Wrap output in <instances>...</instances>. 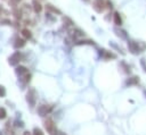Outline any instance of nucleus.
Returning <instances> with one entry per match:
<instances>
[{
	"mask_svg": "<svg viewBox=\"0 0 146 135\" xmlns=\"http://www.w3.org/2000/svg\"><path fill=\"white\" fill-rule=\"evenodd\" d=\"M128 48H129V51L133 54H138L140 52H143L145 49H146V44L144 42H137V41H132V40H129L128 41Z\"/></svg>",
	"mask_w": 146,
	"mask_h": 135,
	"instance_id": "obj_1",
	"label": "nucleus"
},
{
	"mask_svg": "<svg viewBox=\"0 0 146 135\" xmlns=\"http://www.w3.org/2000/svg\"><path fill=\"white\" fill-rule=\"evenodd\" d=\"M36 100H38V93L34 87H29L27 93H26V101L29 103V106L31 108H33L36 104Z\"/></svg>",
	"mask_w": 146,
	"mask_h": 135,
	"instance_id": "obj_2",
	"label": "nucleus"
},
{
	"mask_svg": "<svg viewBox=\"0 0 146 135\" xmlns=\"http://www.w3.org/2000/svg\"><path fill=\"white\" fill-rule=\"evenodd\" d=\"M44 128H46V130H47V133L49 134V135H58V129H57V127H56V124L54 123V120L52 119H47V120H44Z\"/></svg>",
	"mask_w": 146,
	"mask_h": 135,
	"instance_id": "obj_3",
	"label": "nucleus"
},
{
	"mask_svg": "<svg viewBox=\"0 0 146 135\" xmlns=\"http://www.w3.org/2000/svg\"><path fill=\"white\" fill-rule=\"evenodd\" d=\"M22 60V53L19 51H15L8 59V62L10 66H17L19 64V61Z\"/></svg>",
	"mask_w": 146,
	"mask_h": 135,
	"instance_id": "obj_4",
	"label": "nucleus"
},
{
	"mask_svg": "<svg viewBox=\"0 0 146 135\" xmlns=\"http://www.w3.org/2000/svg\"><path fill=\"white\" fill-rule=\"evenodd\" d=\"M106 1L105 0H94V2H92V8L97 11V12H102V11H104V9L107 7L106 6Z\"/></svg>",
	"mask_w": 146,
	"mask_h": 135,
	"instance_id": "obj_5",
	"label": "nucleus"
},
{
	"mask_svg": "<svg viewBox=\"0 0 146 135\" xmlns=\"http://www.w3.org/2000/svg\"><path fill=\"white\" fill-rule=\"evenodd\" d=\"M51 111H52V106H49V104H41L38 108V113L41 117H44V116L49 115Z\"/></svg>",
	"mask_w": 146,
	"mask_h": 135,
	"instance_id": "obj_6",
	"label": "nucleus"
},
{
	"mask_svg": "<svg viewBox=\"0 0 146 135\" xmlns=\"http://www.w3.org/2000/svg\"><path fill=\"white\" fill-rule=\"evenodd\" d=\"M15 73H16V75H17L18 77H22V76L29 74V70H27V68L24 67V66H18V67H16Z\"/></svg>",
	"mask_w": 146,
	"mask_h": 135,
	"instance_id": "obj_7",
	"label": "nucleus"
},
{
	"mask_svg": "<svg viewBox=\"0 0 146 135\" xmlns=\"http://www.w3.org/2000/svg\"><path fill=\"white\" fill-rule=\"evenodd\" d=\"M99 53H100V56H102L105 60L111 59V58H116V56H115L114 53H112V52H110V51H106V50H104V49H102Z\"/></svg>",
	"mask_w": 146,
	"mask_h": 135,
	"instance_id": "obj_8",
	"label": "nucleus"
},
{
	"mask_svg": "<svg viewBox=\"0 0 146 135\" xmlns=\"http://www.w3.org/2000/svg\"><path fill=\"white\" fill-rule=\"evenodd\" d=\"M30 81H31V74L30 73L26 74V75H24V76H22V77H18V83L21 82L22 86H25Z\"/></svg>",
	"mask_w": 146,
	"mask_h": 135,
	"instance_id": "obj_9",
	"label": "nucleus"
},
{
	"mask_svg": "<svg viewBox=\"0 0 146 135\" xmlns=\"http://www.w3.org/2000/svg\"><path fill=\"white\" fill-rule=\"evenodd\" d=\"M32 8H33V11L36 12V14L41 12V10H42V6L38 0H33L32 1Z\"/></svg>",
	"mask_w": 146,
	"mask_h": 135,
	"instance_id": "obj_10",
	"label": "nucleus"
},
{
	"mask_svg": "<svg viewBox=\"0 0 146 135\" xmlns=\"http://www.w3.org/2000/svg\"><path fill=\"white\" fill-rule=\"evenodd\" d=\"M24 45H25V39L16 37L15 43H14V48H15V49H19V48H23Z\"/></svg>",
	"mask_w": 146,
	"mask_h": 135,
	"instance_id": "obj_11",
	"label": "nucleus"
},
{
	"mask_svg": "<svg viewBox=\"0 0 146 135\" xmlns=\"http://www.w3.org/2000/svg\"><path fill=\"white\" fill-rule=\"evenodd\" d=\"M46 10H47V12H52V14L60 15V10H59V9H57L56 7H54V6H52V5H50V3H48V5L46 6Z\"/></svg>",
	"mask_w": 146,
	"mask_h": 135,
	"instance_id": "obj_12",
	"label": "nucleus"
},
{
	"mask_svg": "<svg viewBox=\"0 0 146 135\" xmlns=\"http://www.w3.org/2000/svg\"><path fill=\"white\" fill-rule=\"evenodd\" d=\"M32 9H33V8H32L30 5H27V3H24V5L21 7V10H22V12H23L24 15H27V16L31 14Z\"/></svg>",
	"mask_w": 146,
	"mask_h": 135,
	"instance_id": "obj_13",
	"label": "nucleus"
},
{
	"mask_svg": "<svg viewBox=\"0 0 146 135\" xmlns=\"http://www.w3.org/2000/svg\"><path fill=\"white\" fill-rule=\"evenodd\" d=\"M21 34H22L23 39H25V40H29V39H31V36H32V33H31V31H30L29 28H23L22 32H21Z\"/></svg>",
	"mask_w": 146,
	"mask_h": 135,
	"instance_id": "obj_14",
	"label": "nucleus"
},
{
	"mask_svg": "<svg viewBox=\"0 0 146 135\" xmlns=\"http://www.w3.org/2000/svg\"><path fill=\"white\" fill-rule=\"evenodd\" d=\"M138 82H139L138 77H137V76H133V77L128 78V79H127V82H125V84H127V85H129V86H131V85H136V84H138Z\"/></svg>",
	"mask_w": 146,
	"mask_h": 135,
	"instance_id": "obj_15",
	"label": "nucleus"
},
{
	"mask_svg": "<svg viewBox=\"0 0 146 135\" xmlns=\"http://www.w3.org/2000/svg\"><path fill=\"white\" fill-rule=\"evenodd\" d=\"M22 14H23V12H22V10H21L19 8H16V7L14 8V10H13V15H14V17H15L17 20L22 18Z\"/></svg>",
	"mask_w": 146,
	"mask_h": 135,
	"instance_id": "obj_16",
	"label": "nucleus"
},
{
	"mask_svg": "<svg viewBox=\"0 0 146 135\" xmlns=\"http://www.w3.org/2000/svg\"><path fill=\"white\" fill-rule=\"evenodd\" d=\"M114 32H115V34H116L117 36H120L121 39H127V33H125V31L119 29V28H114Z\"/></svg>",
	"mask_w": 146,
	"mask_h": 135,
	"instance_id": "obj_17",
	"label": "nucleus"
},
{
	"mask_svg": "<svg viewBox=\"0 0 146 135\" xmlns=\"http://www.w3.org/2000/svg\"><path fill=\"white\" fill-rule=\"evenodd\" d=\"M113 18H114V24H115L116 26H121L122 19H121V17H120V15H119L117 12H115V14L113 15Z\"/></svg>",
	"mask_w": 146,
	"mask_h": 135,
	"instance_id": "obj_18",
	"label": "nucleus"
},
{
	"mask_svg": "<svg viewBox=\"0 0 146 135\" xmlns=\"http://www.w3.org/2000/svg\"><path fill=\"white\" fill-rule=\"evenodd\" d=\"M76 45H81V44H89V45H95V42L91 40H80L78 42H75Z\"/></svg>",
	"mask_w": 146,
	"mask_h": 135,
	"instance_id": "obj_19",
	"label": "nucleus"
},
{
	"mask_svg": "<svg viewBox=\"0 0 146 135\" xmlns=\"http://www.w3.org/2000/svg\"><path fill=\"white\" fill-rule=\"evenodd\" d=\"M73 33H74V34H73V37H74V39H79V37H82V36L84 35V33H83L82 31H80V29H74Z\"/></svg>",
	"mask_w": 146,
	"mask_h": 135,
	"instance_id": "obj_20",
	"label": "nucleus"
},
{
	"mask_svg": "<svg viewBox=\"0 0 146 135\" xmlns=\"http://www.w3.org/2000/svg\"><path fill=\"white\" fill-rule=\"evenodd\" d=\"M14 125H15V127H19V128H23L24 127V123L22 120H19V119H15Z\"/></svg>",
	"mask_w": 146,
	"mask_h": 135,
	"instance_id": "obj_21",
	"label": "nucleus"
},
{
	"mask_svg": "<svg viewBox=\"0 0 146 135\" xmlns=\"http://www.w3.org/2000/svg\"><path fill=\"white\" fill-rule=\"evenodd\" d=\"M6 117H7V111H6V109L2 108V107H0V119H5Z\"/></svg>",
	"mask_w": 146,
	"mask_h": 135,
	"instance_id": "obj_22",
	"label": "nucleus"
},
{
	"mask_svg": "<svg viewBox=\"0 0 146 135\" xmlns=\"http://www.w3.org/2000/svg\"><path fill=\"white\" fill-rule=\"evenodd\" d=\"M32 135H44V134L40 128H34L32 132Z\"/></svg>",
	"mask_w": 146,
	"mask_h": 135,
	"instance_id": "obj_23",
	"label": "nucleus"
},
{
	"mask_svg": "<svg viewBox=\"0 0 146 135\" xmlns=\"http://www.w3.org/2000/svg\"><path fill=\"white\" fill-rule=\"evenodd\" d=\"M6 96V88L3 85H0V98Z\"/></svg>",
	"mask_w": 146,
	"mask_h": 135,
	"instance_id": "obj_24",
	"label": "nucleus"
},
{
	"mask_svg": "<svg viewBox=\"0 0 146 135\" xmlns=\"http://www.w3.org/2000/svg\"><path fill=\"white\" fill-rule=\"evenodd\" d=\"M121 66H123V68H124V71H125V73H130V67H129V66H127L124 62H121Z\"/></svg>",
	"mask_w": 146,
	"mask_h": 135,
	"instance_id": "obj_25",
	"label": "nucleus"
},
{
	"mask_svg": "<svg viewBox=\"0 0 146 135\" xmlns=\"http://www.w3.org/2000/svg\"><path fill=\"white\" fill-rule=\"evenodd\" d=\"M140 65H141V67L144 68V70L146 71V59H140Z\"/></svg>",
	"mask_w": 146,
	"mask_h": 135,
	"instance_id": "obj_26",
	"label": "nucleus"
},
{
	"mask_svg": "<svg viewBox=\"0 0 146 135\" xmlns=\"http://www.w3.org/2000/svg\"><path fill=\"white\" fill-rule=\"evenodd\" d=\"M0 24H2V25H11V22L8 20V19H2V20L0 22Z\"/></svg>",
	"mask_w": 146,
	"mask_h": 135,
	"instance_id": "obj_27",
	"label": "nucleus"
},
{
	"mask_svg": "<svg viewBox=\"0 0 146 135\" xmlns=\"http://www.w3.org/2000/svg\"><path fill=\"white\" fill-rule=\"evenodd\" d=\"M23 135H32V133H30V132H27V130H26V132H24V133H23Z\"/></svg>",
	"mask_w": 146,
	"mask_h": 135,
	"instance_id": "obj_28",
	"label": "nucleus"
},
{
	"mask_svg": "<svg viewBox=\"0 0 146 135\" xmlns=\"http://www.w3.org/2000/svg\"><path fill=\"white\" fill-rule=\"evenodd\" d=\"M58 135H65L63 132H58Z\"/></svg>",
	"mask_w": 146,
	"mask_h": 135,
	"instance_id": "obj_29",
	"label": "nucleus"
},
{
	"mask_svg": "<svg viewBox=\"0 0 146 135\" xmlns=\"http://www.w3.org/2000/svg\"><path fill=\"white\" fill-rule=\"evenodd\" d=\"M0 135H2V132H1V130H0Z\"/></svg>",
	"mask_w": 146,
	"mask_h": 135,
	"instance_id": "obj_30",
	"label": "nucleus"
},
{
	"mask_svg": "<svg viewBox=\"0 0 146 135\" xmlns=\"http://www.w3.org/2000/svg\"><path fill=\"white\" fill-rule=\"evenodd\" d=\"M145 95H146V91H145Z\"/></svg>",
	"mask_w": 146,
	"mask_h": 135,
	"instance_id": "obj_31",
	"label": "nucleus"
},
{
	"mask_svg": "<svg viewBox=\"0 0 146 135\" xmlns=\"http://www.w3.org/2000/svg\"><path fill=\"white\" fill-rule=\"evenodd\" d=\"M18 1H22V0H18Z\"/></svg>",
	"mask_w": 146,
	"mask_h": 135,
	"instance_id": "obj_32",
	"label": "nucleus"
}]
</instances>
